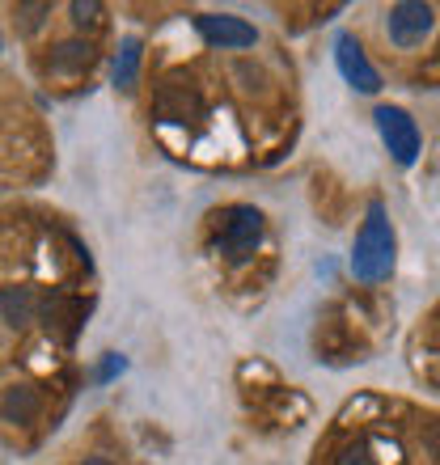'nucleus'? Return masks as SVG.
Returning <instances> with one entry per match:
<instances>
[{
	"mask_svg": "<svg viewBox=\"0 0 440 465\" xmlns=\"http://www.w3.org/2000/svg\"><path fill=\"white\" fill-rule=\"evenodd\" d=\"M89 64H94V47H89V43H81V38H68V43H60V47L51 51L47 73L73 76V73H85Z\"/></svg>",
	"mask_w": 440,
	"mask_h": 465,
	"instance_id": "nucleus-9",
	"label": "nucleus"
},
{
	"mask_svg": "<svg viewBox=\"0 0 440 465\" xmlns=\"http://www.w3.org/2000/svg\"><path fill=\"white\" fill-rule=\"evenodd\" d=\"M258 242H263V212L258 208L233 203V208H225L216 216V237H212V245H216L220 258L245 262V258L258 250Z\"/></svg>",
	"mask_w": 440,
	"mask_h": 465,
	"instance_id": "nucleus-2",
	"label": "nucleus"
},
{
	"mask_svg": "<svg viewBox=\"0 0 440 465\" xmlns=\"http://www.w3.org/2000/svg\"><path fill=\"white\" fill-rule=\"evenodd\" d=\"M335 64H339L343 81H347L352 89H360V94H377V89H381L377 68L368 64V55H365V47L355 43V35H339V38H335Z\"/></svg>",
	"mask_w": 440,
	"mask_h": 465,
	"instance_id": "nucleus-6",
	"label": "nucleus"
},
{
	"mask_svg": "<svg viewBox=\"0 0 440 465\" xmlns=\"http://www.w3.org/2000/svg\"><path fill=\"white\" fill-rule=\"evenodd\" d=\"M43 13H51V5H17V17H22V30H35L43 22Z\"/></svg>",
	"mask_w": 440,
	"mask_h": 465,
	"instance_id": "nucleus-13",
	"label": "nucleus"
},
{
	"mask_svg": "<svg viewBox=\"0 0 440 465\" xmlns=\"http://www.w3.org/2000/svg\"><path fill=\"white\" fill-rule=\"evenodd\" d=\"M195 30L204 35V43L220 51H242V47H255L258 43V30L233 13H199L195 17Z\"/></svg>",
	"mask_w": 440,
	"mask_h": 465,
	"instance_id": "nucleus-4",
	"label": "nucleus"
},
{
	"mask_svg": "<svg viewBox=\"0 0 440 465\" xmlns=\"http://www.w3.org/2000/svg\"><path fill=\"white\" fill-rule=\"evenodd\" d=\"M38 296L30 288H0V318L9 322L13 331H22L30 322H38Z\"/></svg>",
	"mask_w": 440,
	"mask_h": 465,
	"instance_id": "nucleus-8",
	"label": "nucleus"
},
{
	"mask_svg": "<svg viewBox=\"0 0 440 465\" xmlns=\"http://www.w3.org/2000/svg\"><path fill=\"white\" fill-rule=\"evenodd\" d=\"M68 13H73V22L81 25V30H85V25L94 30V25L102 22V5H94V0H89V5L85 0H76V5H68Z\"/></svg>",
	"mask_w": 440,
	"mask_h": 465,
	"instance_id": "nucleus-12",
	"label": "nucleus"
},
{
	"mask_svg": "<svg viewBox=\"0 0 440 465\" xmlns=\"http://www.w3.org/2000/svg\"><path fill=\"white\" fill-rule=\"evenodd\" d=\"M157 119H165V123H191V119H199V94L191 85H178V81L161 85V94H157Z\"/></svg>",
	"mask_w": 440,
	"mask_h": 465,
	"instance_id": "nucleus-7",
	"label": "nucleus"
},
{
	"mask_svg": "<svg viewBox=\"0 0 440 465\" xmlns=\"http://www.w3.org/2000/svg\"><path fill=\"white\" fill-rule=\"evenodd\" d=\"M339 465H373L368 461V453H365V444H360V449H347V453L339 457Z\"/></svg>",
	"mask_w": 440,
	"mask_h": 465,
	"instance_id": "nucleus-14",
	"label": "nucleus"
},
{
	"mask_svg": "<svg viewBox=\"0 0 440 465\" xmlns=\"http://www.w3.org/2000/svg\"><path fill=\"white\" fill-rule=\"evenodd\" d=\"M377 132L381 140H385V148H390V157L398 161V165H415L419 161V127L415 119L403 111V106H377Z\"/></svg>",
	"mask_w": 440,
	"mask_h": 465,
	"instance_id": "nucleus-3",
	"label": "nucleus"
},
{
	"mask_svg": "<svg viewBox=\"0 0 440 465\" xmlns=\"http://www.w3.org/2000/svg\"><path fill=\"white\" fill-rule=\"evenodd\" d=\"M89 465H110V461H89Z\"/></svg>",
	"mask_w": 440,
	"mask_h": 465,
	"instance_id": "nucleus-16",
	"label": "nucleus"
},
{
	"mask_svg": "<svg viewBox=\"0 0 440 465\" xmlns=\"http://www.w3.org/2000/svg\"><path fill=\"white\" fill-rule=\"evenodd\" d=\"M135 76H140V38H123L115 55V85L135 89Z\"/></svg>",
	"mask_w": 440,
	"mask_h": 465,
	"instance_id": "nucleus-11",
	"label": "nucleus"
},
{
	"mask_svg": "<svg viewBox=\"0 0 440 465\" xmlns=\"http://www.w3.org/2000/svg\"><path fill=\"white\" fill-rule=\"evenodd\" d=\"M115 372H123V360H119V355H110L106 364H102V372H98V381H110V377H115Z\"/></svg>",
	"mask_w": 440,
	"mask_h": 465,
	"instance_id": "nucleus-15",
	"label": "nucleus"
},
{
	"mask_svg": "<svg viewBox=\"0 0 440 465\" xmlns=\"http://www.w3.org/2000/svg\"><path fill=\"white\" fill-rule=\"evenodd\" d=\"M35 415H38V393L30 390V385H13L5 398H0V419L5 423H35Z\"/></svg>",
	"mask_w": 440,
	"mask_h": 465,
	"instance_id": "nucleus-10",
	"label": "nucleus"
},
{
	"mask_svg": "<svg viewBox=\"0 0 440 465\" xmlns=\"http://www.w3.org/2000/svg\"><path fill=\"white\" fill-rule=\"evenodd\" d=\"M394 250H398V242H394V224L385 216V203L373 199L352 245V275L365 283H381L394 271Z\"/></svg>",
	"mask_w": 440,
	"mask_h": 465,
	"instance_id": "nucleus-1",
	"label": "nucleus"
},
{
	"mask_svg": "<svg viewBox=\"0 0 440 465\" xmlns=\"http://www.w3.org/2000/svg\"><path fill=\"white\" fill-rule=\"evenodd\" d=\"M432 22H436L432 5H424V0H403V5L390 9L385 30H390V38L398 47H419V43L432 35Z\"/></svg>",
	"mask_w": 440,
	"mask_h": 465,
	"instance_id": "nucleus-5",
	"label": "nucleus"
}]
</instances>
